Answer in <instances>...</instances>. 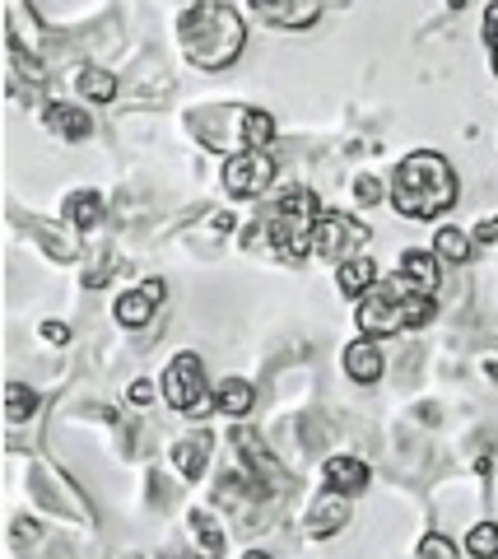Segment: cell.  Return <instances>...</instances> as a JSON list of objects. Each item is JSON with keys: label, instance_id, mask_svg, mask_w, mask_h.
<instances>
[{"label": "cell", "instance_id": "6da1fadb", "mask_svg": "<svg viewBox=\"0 0 498 559\" xmlns=\"http://www.w3.org/2000/svg\"><path fill=\"white\" fill-rule=\"evenodd\" d=\"M177 42H182V52H187L191 66L224 70L238 61V52H243L247 24L233 5L201 0V5H191V10L177 19Z\"/></svg>", "mask_w": 498, "mask_h": 559}, {"label": "cell", "instance_id": "7a4b0ae2", "mask_svg": "<svg viewBox=\"0 0 498 559\" xmlns=\"http://www.w3.org/2000/svg\"><path fill=\"white\" fill-rule=\"evenodd\" d=\"M457 168L447 164L443 154L419 150L410 159H401V168L391 173V205L405 219H438L443 210L457 205Z\"/></svg>", "mask_w": 498, "mask_h": 559}, {"label": "cell", "instance_id": "3957f363", "mask_svg": "<svg viewBox=\"0 0 498 559\" xmlns=\"http://www.w3.org/2000/svg\"><path fill=\"white\" fill-rule=\"evenodd\" d=\"M322 201L312 196V191H284L280 201H275V215H270V243L280 247L284 257H308L317 252V224H322Z\"/></svg>", "mask_w": 498, "mask_h": 559}, {"label": "cell", "instance_id": "277c9868", "mask_svg": "<svg viewBox=\"0 0 498 559\" xmlns=\"http://www.w3.org/2000/svg\"><path fill=\"white\" fill-rule=\"evenodd\" d=\"M205 364L201 355H177L168 369H163V401L182 415H205V410H219L215 396H205Z\"/></svg>", "mask_w": 498, "mask_h": 559}, {"label": "cell", "instance_id": "5b68a950", "mask_svg": "<svg viewBox=\"0 0 498 559\" xmlns=\"http://www.w3.org/2000/svg\"><path fill=\"white\" fill-rule=\"evenodd\" d=\"M410 280L401 275V285H373L359 303V331L364 336H396L405 331V294H410Z\"/></svg>", "mask_w": 498, "mask_h": 559}, {"label": "cell", "instance_id": "8992f818", "mask_svg": "<svg viewBox=\"0 0 498 559\" xmlns=\"http://www.w3.org/2000/svg\"><path fill=\"white\" fill-rule=\"evenodd\" d=\"M368 243V229L359 224V219L340 215V210H326L322 224H317V257L336 261V266H345V261L364 257L359 247Z\"/></svg>", "mask_w": 498, "mask_h": 559}, {"label": "cell", "instance_id": "52a82bcc", "mask_svg": "<svg viewBox=\"0 0 498 559\" xmlns=\"http://www.w3.org/2000/svg\"><path fill=\"white\" fill-rule=\"evenodd\" d=\"M270 178H275V164L266 159V150H238L229 164H224V187H229V196H238V201L261 196V191L270 187Z\"/></svg>", "mask_w": 498, "mask_h": 559}, {"label": "cell", "instance_id": "ba28073f", "mask_svg": "<svg viewBox=\"0 0 498 559\" xmlns=\"http://www.w3.org/2000/svg\"><path fill=\"white\" fill-rule=\"evenodd\" d=\"M345 522H350V494L326 490L322 499H312V508H308V536H312V541L336 536Z\"/></svg>", "mask_w": 498, "mask_h": 559}, {"label": "cell", "instance_id": "9c48e42d", "mask_svg": "<svg viewBox=\"0 0 498 559\" xmlns=\"http://www.w3.org/2000/svg\"><path fill=\"white\" fill-rule=\"evenodd\" d=\"M252 10L261 14L266 24L308 28V24H317V14H322V0H252Z\"/></svg>", "mask_w": 498, "mask_h": 559}, {"label": "cell", "instance_id": "30bf717a", "mask_svg": "<svg viewBox=\"0 0 498 559\" xmlns=\"http://www.w3.org/2000/svg\"><path fill=\"white\" fill-rule=\"evenodd\" d=\"M163 280H149V285H140V289H126L122 299H117V322L122 327H145L149 317H154V308L163 303Z\"/></svg>", "mask_w": 498, "mask_h": 559}, {"label": "cell", "instance_id": "8fae6325", "mask_svg": "<svg viewBox=\"0 0 498 559\" xmlns=\"http://www.w3.org/2000/svg\"><path fill=\"white\" fill-rule=\"evenodd\" d=\"M401 275L410 280L415 289H424V294H438V285H443V257L438 252H424V247H410L401 257Z\"/></svg>", "mask_w": 498, "mask_h": 559}, {"label": "cell", "instance_id": "7c38bea8", "mask_svg": "<svg viewBox=\"0 0 498 559\" xmlns=\"http://www.w3.org/2000/svg\"><path fill=\"white\" fill-rule=\"evenodd\" d=\"M322 476H326V490L359 494L368 485V466L359 462V457H331V462L322 466Z\"/></svg>", "mask_w": 498, "mask_h": 559}, {"label": "cell", "instance_id": "4fadbf2b", "mask_svg": "<svg viewBox=\"0 0 498 559\" xmlns=\"http://www.w3.org/2000/svg\"><path fill=\"white\" fill-rule=\"evenodd\" d=\"M345 373H350L354 382H377L382 378V350L373 345V336H364V341H354L350 350H345Z\"/></svg>", "mask_w": 498, "mask_h": 559}, {"label": "cell", "instance_id": "5bb4252c", "mask_svg": "<svg viewBox=\"0 0 498 559\" xmlns=\"http://www.w3.org/2000/svg\"><path fill=\"white\" fill-rule=\"evenodd\" d=\"M336 285H340V294H345V299H364L368 289L377 285V266L368 257L345 261V266H336Z\"/></svg>", "mask_w": 498, "mask_h": 559}, {"label": "cell", "instance_id": "9a60e30c", "mask_svg": "<svg viewBox=\"0 0 498 559\" xmlns=\"http://www.w3.org/2000/svg\"><path fill=\"white\" fill-rule=\"evenodd\" d=\"M42 122H47V131H56V136H66V140H84L94 131L89 117L80 108H70V103H52V108L42 112Z\"/></svg>", "mask_w": 498, "mask_h": 559}, {"label": "cell", "instance_id": "2e32d148", "mask_svg": "<svg viewBox=\"0 0 498 559\" xmlns=\"http://www.w3.org/2000/svg\"><path fill=\"white\" fill-rule=\"evenodd\" d=\"M66 215H70V224H75L80 233L98 229V224H103V196H98V191H70Z\"/></svg>", "mask_w": 498, "mask_h": 559}, {"label": "cell", "instance_id": "e0dca14e", "mask_svg": "<svg viewBox=\"0 0 498 559\" xmlns=\"http://www.w3.org/2000/svg\"><path fill=\"white\" fill-rule=\"evenodd\" d=\"M215 401H219V410H224L229 420H243L247 410H252L256 392H252V382H243V378H224L219 382V392H215Z\"/></svg>", "mask_w": 498, "mask_h": 559}, {"label": "cell", "instance_id": "ac0fdd59", "mask_svg": "<svg viewBox=\"0 0 498 559\" xmlns=\"http://www.w3.org/2000/svg\"><path fill=\"white\" fill-rule=\"evenodd\" d=\"M205 462H210V438H191V443H177L173 448V466L182 471L187 480H201L205 476Z\"/></svg>", "mask_w": 498, "mask_h": 559}, {"label": "cell", "instance_id": "d6986e66", "mask_svg": "<svg viewBox=\"0 0 498 559\" xmlns=\"http://www.w3.org/2000/svg\"><path fill=\"white\" fill-rule=\"evenodd\" d=\"M471 238H475V233H466V229H438L433 252H438L443 261H452V266H461V261H471V252H475Z\"/></svg>", "mask_w": 498, "mask_h": 559}, {"label": "cell", "instance_id": "ffe728a7", "mask_svg": "<svg viewBox=\"0 0 498 559\" xmlns=\"http://www.w3.org/2000/svg\"><path fill=\"white\" fill-rule=\"evenodd\" d=\"M243 136H247V150H266L275 140V117L261 108H247L243 112Z\"/></svg>", "mask_w": 498, "mask_h": 559}, {"label": "cell", "instance_id": "44dd1931", "mask_svg": "<svg viewBox=\"0 0 498 559\" xmlns=\"http://www.w3.org/2000/svg\"><path fill=\"white\" fill-rule=\"evenodd\" d=\"M80 94L94 98V103H108V98H117V75H108V70H80Z\"/></svg>", "mask_w": 498, "mask_h": 559}, {"label": "cell", "instance_id": "7402d4cb", "mask_svg": "<svg viewBox=\"0 0 498 559\" xmlns=\"http://www.w3.org/2000/svg\"><path fill=\"white\" fill-rule=\"evenodd\" d=\"M33 410H38V392L24 382H10L5 387V420H28Z\"/></svg>", "mask_w": 498, "mask_h": 559}, {"label": "cell", "instance_id": "603a6c76", "mask_svg": "<svg viewBox=\"0 0 498 559\" xmlns=\"http://www.w3.org/2000/svg\"><path fill=\"white\" fill-rule=\"evenodd\" d=\"M466 550H471L475 559H498V522H480V527H471Z\"/></svg>", "mask_w": 498, "mask_h": 559}, {"label": "cell", "instance_id": "cb8c5ba5", "mask_svg": "<svg viewBox=\"0 0 498 559\" xmlns=\"http://www.w3.org/2000/svg\"><path fill=\"white\" fill-rule=\"evenodd\" d=\"M419 559H457V546H452L447 536L429 532L424 541H419Z\"/></svg>", "mask_w": 498, "mask_h": 559}, {"label": "cell", "instance_id": "d4e9b609", "mask_svg": "<svg viewBox=\"0 0 498 559\" xmlns=\"http://www.w3.org/2000/svg\"><path fill=\"white\" fill-rule=\"evenodd\" d=\"M485 42H489V52H494V70H498V0L485 10Z\"/></svg>", "mask_w": 498, "mask_h": 559}, {"label": "cell", "instance_id": "484cf974", "mask_svg": "<svg viewBox=\"0 0 498 559\" xmlns=\"http://www.w3.org/2000/svg\"><path fill=\"white\" fill-rule=\"evenodd\" d=\"M191 527H196V536H205V550L215 555V550H219V532L210 527V518H201V513H196V518H191Z\"/></svg>", "mask_w": 498, "mask_h": 559}, {"label": "cell", "instance_id": "4316f807", "mask_svg": "<svg viewBox=\"0 0 498 559\" xmlns=\"http://www.w3.org/2000/svg\"><path fill=\"white\" fill-rule=\"evenodd\" d=\"M42 341L66 345V341H70V327H66V322H42Z\"/></svg>", "mask_w": 498, "mask_h": 559}, {"label": "cell", "instance_id": "83f0119b", "mask_svg": "<svg viewBox=\"0 0 498 559\" xmlns=\"http://www.w3.org/2000/svg\"><path fill=\"white\" fill-rule=\"evenodd\" d=\"M126 396H131L135 406H149V401H154V382H145V378L131 382V392H126Z\"/></svg>", "mask_w": 498, "mask_h": 559}, {"label": "cell", "instance_id": "f1b7e54d", "mask_svg": "<svg viewBox=\"0 0 498 559\" xmlns=\"http://www.w3.org/2000/svg\"><path fill=\"white\" fill-rule=\"evenodd\" d=\"M475 238H480V243H498V219H485V224H475Z\"/></svg>", "mask_w": 498, "mask_h": 559}, {"label": "cell", "instance_id": "f546056e", "mask_svg": "<svg viewBox=\"0 0 498 559\" xmlns=\"http://www.w3.org/2000/svg\"><path fill=\"white\" fill-rule=\"evenodd\" d=\"M359 196H364V201H377V196H382V187H377L373 178H364V182H359Z\"/></svg>", "mask_w": 498, "mask_h": 559}, {"label": "cell", "instance_id": "4dcf8cb0", "mask_svg": "<svg viewBox=\"0 0 498 559\" xmlns=\"http://www.w3.org/2000/svg\"><path fill=\"white\" fill-rule=\"evenodd\" d=\"M489 378L498 382V350H494V359H489Z\"/></svg>", "mask_w": 498, "mask_h": 559}, {"label": "cell", "instance_id": "1f68e13d", "mask_svg": "<svg viewBox=\"0 0 498 559\" xmlns=\"http://www.w3.org/2000/svg\"><path fill=\"white\" fill-rule=\"evenodd\" d=\"M243 559H270V555H266V550H247Z\"/></svg>", "mask_w": 498, "mask_h": 559}]
</instances>
